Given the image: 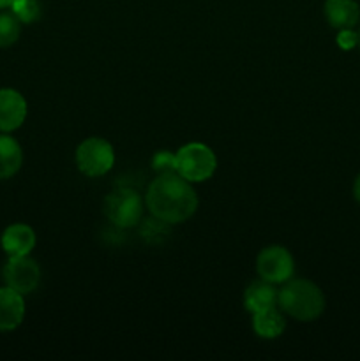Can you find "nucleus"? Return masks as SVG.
Here are the masks:
<instances>
[{
	"label": "nucleus",
	"instance_id": "14",
	"mask_svg": "<svg viewBox=\"0 0 360 361\" xmlns=\"http://www.w3.org/2000/svg\"><path fill=\"white\" fill-rule=\"evenodd\" d=\"M253 330L258 337L272 341V338H277L284 334L286 319L279 312L277 307H272V309L253 314Z\"/></svg>",
	"mask_w": 360,
	"mask_h": 361
},
{
	"label": "nucleus",
	"instance_id": "15",
	"mask_svg": "<svg viewBox=\"0 0 360 361\" xmlns=\"http://www.w3.org/2000/svg\"><path fill=\"white\" fill-rule=\"evenodd\" d=\"M21 21L13 14V11H0V48H9L20 39Z\"/></svg>",
	"mask_w": 360,
	"mask_h": 361
},
{
	"label": "nucleus",
	"instance_id": "17",
	"mask_svg": "<svg viewBox=\"0 0 360 361\" xmlns=\"http://www.w3.org/2000/svg\"><path fill=\"white\" fill-rule=\"evenodd\" d=\"M9 9L25 25L34 23L41 16V4H39V0H14Z\"/></svg>",
	"mask_w": 360,
	"mask_h": 361
},
{
	"label": "nucleus",
	"instance_id": "5",
	"mask_svg": "<svg viewBox=\"0 0 360 361\" xmlns=\"http://www.w3.org/2000/svg\"><path fill=\"white\" fill-rule=\"evenodd\" d=\"M115 164V150L112 143L102 137H88L76 148V166L83 175L99 178Z\"/></svg>",
	"mask_w": 360,
	"mask_h": 361
},
{
	"label": "nucleus",
	"instance_id": "22",
	"mask_svg": "<svg viewBox=\"0 0 360 361\" xmlns=\"http://www.w3.org/2000/svg\"><path fill=\"white\" fill-rule=\"evenodd\" d=\"M359 46H360V32H359Z\"/></svg>",
	"mask_w": 360,
	"mask_h": 361
},
{
	"label": "nucleus",
	"instance_id": "12",
	"mask_svg": "<svg viewBox=\"0 0 360 361\" xmlns=\"http://www.w3.org/2000/svg\"><path fill=\"white\" fill-rule=\"evenodd\" d=\"M279 291L274 288V284L267 281H256L246 289L244 293V307H246L247 312L258 314L261 310L272 309V307L277 305Z\"/></svg>",
	"mask_w": 360,
	"mask_h": 361
},
{
	"label": "nucleus",
	"instance_id": "10",
	"mask_svg": "<svg viewBox=\"0 0 360 361\" xmlns=\"http://www.w3.org/2000/svg\"><path fill=\"white\" fill-rule=\"evenodd\" d=\"M25 319V300L14 289L0 288V331H13Z\"/></svg>",
	"mask_w": 360,
	"mask_h": 361
},
{
	"label": "nucleus",
	"instance_id": "6",
	"mask_svg": "<svg viewBox=\"0 0 360 361\" xmlns=\"http://www.w3.org/2000/svg\"><path fill=\"white\" fill-rule=\"evenodd\" d=\"M256 271L260 279L270 284H284L295 274V261L288 249L281 245H270L258 254Z\"/></svg>",
	"mask_w": 360,
	"mask_h": 361
},
{
	"label": "nucleus",
	"instance_id": "2",
	"mask_svg": "<svg viewBox=\"0 0 360 361\" xmlns=\"http://www.w3.org/2000/svg\"><path fill=\"white\" fill-rule=\"evenodd\" d=\"M277 305L293 319L311 323L325 310V295L314 282L307 279H289L279 291Z\"/></svg>",
	"mask_w": 360,
	"mask_h": 361
},
{
	"label": "nucleus",
	"instance_id": "18",
	"mask_svg": "<svg viewBox=\"0 0 360 361\" xmlns=\"http://www.w3.org/2000/svg\"><path fill=\"white\" fill-rule=\"evenodd\" d=\"M152 168L155 169L157 175H164V173H176V155L169 154V152L161 150L152 157Z\"/></svg>",
	"mask_w": 360,
	"mask_h": 361
},
{
	"label": "nucleus",
	"instance_id": "9",
	"mask_svg": "<svg viewBox=\"0 0 360 361\" xmlns=\"http://www.w3.org/2000/svg\"><path fill=\"white\" fill-rule=\"evenodd\" d=\"M4 252L9 257L30 256L35 247V233L27 224H11L4 229L2 238H0Z\"/></svg>",
	"mask_w": 360,
	"mask_h": 361
},
{
	"label": "nucleus",
	"instance_id": "13",
	"mask_svg": "<svg viewBox=\"0 0 360 361\" xmlns=\"http://www.w3.org/2000/svg\"><path fill=\"white\" fill-rule=\"evenodd\" d=\"M23 164V152L20 143L9 136V133H0V180H9L16 175Z\"/></svg>",
	"mask_w": 360,
	"mask_h": 361
},
{
	"label": "nucleus",
	"instance_id": "16",
	"mask_svg": "<svg viewBox=\"0 0 360 361\" xmlns=\"http://www.w3.org/2000/svg\"><path fill=\"white\" fill-rule=\"evenodd\" d=\"M140 235L147 243L157 245V243L164 242V240L168 238L169 224L152 215V217L147 219V221L140 222Z\"/></svg>",
	"mask_w": 360,
	"mask_h": 361
},
{
	"label": "nucleus",
	"instance_id": "3",
	"mask_svg": "<svg viewBox=\"0 0 360 361\" xmlns=\"http://www.w3.org/2000/svg\"><path fill=\"white\" fill-rule=\"evenodd\" d=\"M176 173L191 183L212 178L217 168L214 150L203 143H187L176 152Z\"/></svg>",
	"mask_w": 360,
	"mask_h": 361
},
{
	"label": "nucleus",
	"instance_id": "1",
	"mask_svg": "<svg viewBox=\"0 0 360 361\" xmlns=\"http://www.w3.org/2000/svg\"><path fill=\"white\" fill-rule=\"evenodd\" d=\"M145 207L154 217L169 226L189 221L198 210V194L191 182L179 173H164L152 180L145 196Z\"/></svg>",
	"mask_w": 360,
	"mask_h": 361
},
{
	"label": "nucleus",
	"instance_id": "4",
	"mask_svg": "<svg viewBox=\"0 0 360 361\" xmlns=\"http://www.w3.org/2000/svg\"><path fill=\"white\" fill-rule=\"evenodd\" d=\"M106 219L119 229H131L143 221V200L133 189H116L104 200Z\"/></svg>",
	"mask_w": 360,
	"mask_h": 361
},
{
	"label": "nucleus",
	"instance_id": "19",
	"mask_svg": "<svg viewBox=\"0 0 360 361\" xmlns=\"http://www.w3.org/2000/svg\"><path fill=\"white\" fill-rule=\"evenodd\" d=\"M337 44L342 49H352L359 44V34L353 28H342L337 34Z\"/></svg>",
	"mask_w": 360,
	"mask_h": 361
},
{
	"label": "nucleus",
	"instance_id": "8",
	"mask_svg": "<svg viewBox=\"0 0 360 361\" xmlns=\"http://www.w3.org/2000/svg\"><path fill=\"white\" fill-rule=\"evenodd\" d=\"M28 106L14 88H0V133H13L23 126Z\"/></svg>",
	"mask_w": 360,
	"mask_h": 361
},
{
	"label": "nucleus",
	"instance_id": "7",
	"mask_svg": "<svg viewBox=\"0 0 360 361\" xmlns=\"http://www.w3.org/2000/svg\"><path fill=\"white\" fill-rule=\"evenodd\" d=\"M2 277L7 288L27 296L37 289L41 282V268L30 256L9 257L2 270Z\"/></svg>",
	"mask_w": 360,
	"mask_h": 361
},
{
	"label": "nucleus",
	"instance_id": "20",
	"mask_svg": "<svg viewBox=\"0 0 360 361\" xmlns=\"http://www.w3.org/2000/svg\"><path fill=\"white\" fill-rule=\"evenodd\" d=\"M353 197L356 200V203L360 204V175L355 178V183H353Z\"/></svg>",
	"mask_w": 360,
	"mask_h": 361
},
{
	"label": "nucleus",
	"instance_id": "21",
	"mask_svg": "<svg viewBox=\"0 0 360 361\" xmlns=\"http://www.w3.org/2000/svg\"><path fill=\"white\" fill-rule=\"evenodd\" d=\"M13 2H14V0H0V11L9 9V7L13 6Z\"/></svg>",
	"mask_w": 360,
	"mask_h": 361
},
{
	"label": "nucleus",
	"instance_id": "11",
	"mask_svg": "<svg viewBox=\"0 0 360 361\" xmlns=\"http://www.w3.org/2000/svg\"><path fill=\"white\" fill-rule=\"evenodd\" d=\"M325 18L335 30L353 28L360 20V6L356 0H325Z\"/></svg>",
	"mask_w": 360,
	"mask_h": 361
}]
</instances>
